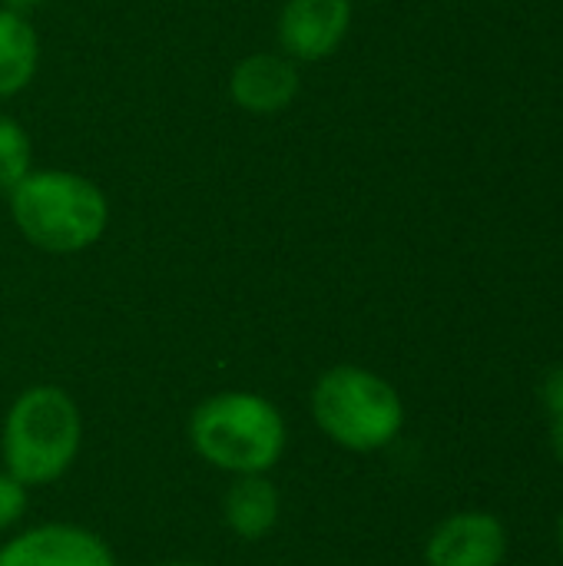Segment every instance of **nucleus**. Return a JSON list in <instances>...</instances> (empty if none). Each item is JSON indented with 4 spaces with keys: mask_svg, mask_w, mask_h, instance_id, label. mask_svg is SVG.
Returning <instances> with one entry per match:
<instances>
[{
    "mask_svg": "<svg viewBox=\"0 0 563 566\" xmlns=\"http://www.w3.org/2000/svg\"><path fill=\"white\" fill-rule=\"evenodd\" d=\"M508 537L491 514H455L428 541L431 566H498L504 560Z\"/></svg>",
    "mask_w": 563,
    "mask_h": 566,
    "instance_id": "obj_8",
    "label": "nucleus"
},
{
    "mask_svg": "<svg viewBox=\"0 0 563 566\" xmlns=\"http://www.w3.org/2000/svg\"><path fill=\"white\" fill-rule=\"evenodd\" d=\"M40 3H43V0H0V7H3V10H13V13H20V17L33 13Z\"/></svg>",
    "mask_w": 563,
    "mask_h": 566,
    "instance_id": "obj_14",
    "label": "nucleus"
},
{
    "mask_svg": "<svg viewBox=\"0 0 563 566\" xmlns=\"http://www.w3.org/2000/svg\"><path fill=\"white\" fill-rule=\"evenodd\" d=\"M163 566H199V564H163Z\"/></svg>",
    "mask_w": 563,
    "mask_h": 566,
    "instance_id": "obj_15",
    "label": "nucleus"
},
{
    "mask_svg": "<svg viewBox=\"0 0 563 566\" xmlns=\"http://www.w3.org/2000/svg\"><path fill=\"white\" fill-rule=\"evenodd\" d=\"M40 66V36L33 23L0 7V99L23 93Z\"/></svg>",
    "mask_w": 563,
    "mask_h": 566,
    "instance_id": "obj_10",
    "label": "nucleus"
},
{
    "mask_svg": "<svg viewBox=\"0 0 563 566\" xmlns=\"http://www.w3.org/2000/svg\"><path fill=\"white\" fill-rule=\"evenodd\" d=\"M561 547H563V514H561Z\"/></svg>",
    "mask_w": 563,
    "mask_h": 566,
    "instance_id": "obj_16",
    "label": "nucleus"
},
{
    "mask_svg": "<svg viewBox=\"0 0 563 566\" xmlns=\"http://www.w3.org/2000/svg\"><path fill=\"white\" fill-rule=\"evenodd\" d=\"M0 566H116L110 547L73 524H43L0 547Z\"/></svg>",
    "mask_w": 563,
    "mask_h": 566,
    "instance_id": "obj_6",
    "label": "nucleus"
},
{
    "mask_svg": "<svg viewBox=\"0 0 563 566\" xmlns=\"http://www.w3.org/2000/svg\"><path fill=\"white\" fill-rule=\"evenodd\" d=\"M189 441L202 461L229 474H265L285 451V421L279 408L249 391L206 398L189 418Z\"/></svg>",
    "mask_w": 563,
    "mask_h": 566,
    "instance_id": "obj_3",
    "label": "nucleus"
},
{
    "mask_svg": "<svg viewBox=\"0 0 563 566\" xmlns=\"http://www.w3.org/2000/svg\"><path fill=\"white\" fill-rule=\"evenodd\" d=\"M312 418L335 444L348 451H378L398 438L405 408L398 391L382 375L338 365L315 381Z\"/></svg>",
    "mask_w": 563,
    "mask_h": 566,
    "instance_id": "obj_4",
    "label": "nucleus"
},
{
    "mask_svg": "<svg viewBox=\"0 0 563 566\" xmlns=\"http://www.w3.org/2000/svg\"><path fill=\"white\" fill-rule=\"evenodd\" d=\"M83 418L76 401L56 385L27 388L3 421V464L23 488L53 484L80 454Z\"/></svg>",
    "mask_w": 563,
    "mask_h": 566,
    "instance_id": "obj_2",
    "label": "nucleus"
},
{
    "mask_svg": "<svg viewBox=\"0 0 563 566\" xmlns=\"http://www.w3.org/2000/svg\"><path fill=\"white\" fill-rule=\"evenodd\" d=\"M33 169V143L27 129L0 113V192H10Z\"/></svg>",
    "mask_w": 563,
    "mask_h": 566,
    "instance_id": "obj_11",
    "label": "nucleus"
},
{
    "mask_svg": "<svg viewBox=\"0 0 563 566\" xmlns=\"http://www.w3.org/2000/svg\"><path fill=\"white\" fill-rule=\"evenodd\" d=\"M302 76L285 53H249L229 73V99L252 116H275L295 103Z\"/></svg>",
    "mask_w": 563,
    "mask_h": 566,
    "instance_id": "obj_7",
    "label": "nucleus"
},
{
    "mask_svg": "<svg viewBox=\"0 0 563 566\" xmlns=\"http://www.w3.org/2000/svg\"><path fill=\"white\" fill-rule=\"evenodd\" d=\"M226 524L242 541H262L279 524V491L265 474H239L226 494Z\"/></svg>",
    "mask_w": 563,
    "mask_h": 566,
    "instance_id": "obj_9",
    "label": "nucleus"
},
{
    "mask_svg": "<svg viewBox=\"0 0 563 566\" xmlns=\"http://www.w3.org/2000/svg\"><path fill=\"white\" fill-rule=\"evenodd\" d=\"M7 199L20 235L50 255L83 252L110 229L106 192L73 169H30Z\"/></svg>",
    "mask_w": 563,
    "mask_h": 566,
    "instance_id": "obj_1",
    "label": "nucleus"
},
{
    "mask_svg": "<svg viewBox=\"0 0 563 566\" xmlns=\"http://www.w3.org/2000/svg\"><path fill=\"white\" fill-rule=\"evenodd\" d=\"M27 511V488L10 478V474H0V531L13 527Z\"/></svg>",
    "mask_w": 563,
    "mask_h": 566,
    "instance_id": "obj_12",
    "label": "nucleus"
},
{
    "mask_svg": "<svg viewBox=\"0 0 563 566\" xmlns=\"http://www.w3.org/2000/svg\"><path fill=\"white\" fill-rule=\"evenodd\" d=\"M544 405L551 411V441H554V454L563 461V368H557L548 381H544Z\"/></svg>",
    "mask_w": 563,
    "mask_h": 566,
    "instance_id": "obj_13",
    "label": "nucleus"
},
{
    "mask_svg": "<svg viewBox=\"0 0 563 566\" xmlns=\"http://www.w3.org/2000/svg\"><path fill=\"white\" fill-rule=\"evenodd\" d=\"M352 30V0H285L279 10V46L295 63L329 60Z\"/></svg>",
    "mask_w": 563,
    "mask_h": 566,
    "instance_id": "obj_5",
    "label": "nucleus"
}]
</instances>
